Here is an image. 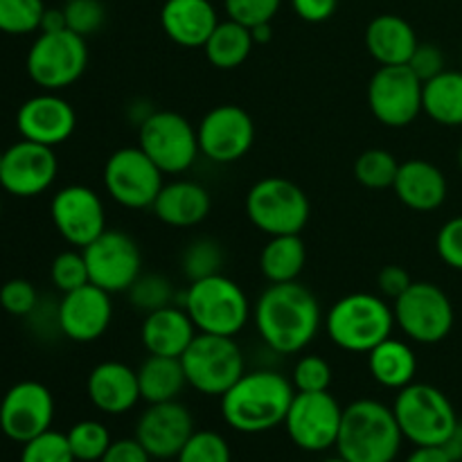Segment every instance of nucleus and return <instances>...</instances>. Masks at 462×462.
I'll return each mask as SVG.
<instances>
[{
	"mask_svg": "<svg viewBox=\"0 0 462 462\" xmlns=\"http://www.w3.org/2000/svg\"><path fill=\"white\" fill-rule=\"evenodd\" d=\"M129 300L138 311L152 314V311L171 305L174 287L161 273H140L138 280L129 287Z\"/></svg>",
	"mask_w": 462,
	"mask_h": 462,
	"instance_id": "e433bc0d",
	"label": "nucleus"
},
{
	"mask_svg": "<svg viewBox=\"0 0 462 462\" xmlns=\"http://www.w3.org/2000/svg\"><path fill=\"white\" fill-rule=\"evenodd\" d=\"M66 436L70 442L72 456L81 462H99L111 447V433L102 422H95V420L77 422Z\"/></svg>",
	"mask_w": 462,
	"mask_h": 462,
	"instance_id": "f704fd0d",
	"label": "nucleus"
},
{
	"mask_svg": "<svg viewBox=\"0 0 462 462\" xmlns=\"http://www.w3.org/2000/svg\"><path fill=\"white\" fill-rule=\"evenodd\" d=\"M149 458L152 456L147 454V449L134 438V440L111 442L99 462H149Z\"/></svg>",
	"mask_w": 462,
	"mask_h": 462,
	"instance_id": "8fccbe9b",
	"label": "nucleus"
},
{
	"mask_svg": "<svg viewBox=\"0 0 462 462\" xmlns=\"http://www.w3.org/2000/svg\"><path fill=\"white\" fill-rule=\"evenodd\" d=\"M424 81L411 70L409 63L382 66L368 84V106L382 125L402 129L422 113Z\"/></svg>",
	"mask_w": 462,
	"mask_h": 462,
	"instance_id": "ddd939ff",
	"label": "nucleus"
},
{
	"mask_svg": "<svg viewBox=\"0 0 462 462\" xmlns=\"http://www.w3.org/2000/svg\"><path fill=\"white\" fill-rule=\"evenodd\" d=\"M140 397L147 404H161V402H174L188 386V377L180 359L176 356L149 355L138 368Z\"/></svg>",
	"mask_w": 462,
	"mask_h": 462,
	"instance_id": "c756f323",
	"label": "nucleus"
},
{
	"mask_svg": "<svg viewBox=\"0 0 462 462\" xmlns=\"http://www.w3.org/2000/svg\"><path fill=\"white\" fill-rule=\"evenodd\" d=\"M59 171L57 153L52 147L21 140L5 149L0 167V188L18 199H32L43 194L54 183Z\"/></svg>",
	"mask_w": 462,
	"mask_h": 462,
	"instance_id": "a211bd4d",
	"label": "nucleus"
},
{
	"mask_svg": "<svg viewBox=\"0 0 462 462\" xmlns=\"http://www.w3.org/2000/svg\"><path fill=\"white\" fill-rule=\"evenodd\" d=\"M90 402L95 409L106 415H122L138 404L140 383L138 370L120 364V361H104L95 365L86 382Z\"/></svg>",
	"mask_w": 462,
	"mask_h": 462,
	"instance_id": "5701e85b",
	"label": "nucleus"
},
{
	"mask_svg": "<svg viewBox=\"0 0 462 462\" xmlns=\"http://www.w3.org/2000/svg\"><path fill=\"white\" fill-rule=\"evenodd\" d=\"M54 420V397L39 382H18L0 402V431L14 442H30L50 429Z\"/></svg>",
	"mask_w": 462,
	"mask_h": 462,
	"instance_id": "f3484780",
	"label": "nucleus"
},
{
	"mask_svg": "<svg viewBox=\"0 0 462 462\" xmlns=\"http://www.w3.org/2000/svg\"><path fill=\"white\" fill-rule=\"evenodd\" d=\"M458 167H460V171H462V144H460V149H458Z\"/></svg>",
	"mask_w": 462,
	"mask_h": 462,
	"instance_id": "4d7b16f0",
	"label": "nucleus"
},
{
	"mask_svg": "<svg viewBox=\"0 0 462 462\" xmlns=\"http://www.w3.org/2000/svg\"><path fill=\"white\" fill-rule=\"evenodd\" d=\"M251 34H253V41H255V45L269 43L271 36H273V30H271V23H260V25L251 27Z\"/></svg>",
	"mask_w": 462,
	"mask_h": 462,
	"instance_id": "6e6d98bb",
	"label": "nucleus"
},
{
	"mask_svg": "<svg viewBox=\"0 0 462 462\" xmlns=\"http://www.w3.org/2000/svg\"><path fill=\"white\" fill-rule=\"evenodd\" d=\"M282 0H224L228 18L242 23L246 27H255L260 23H271L278 14Z\"/></svg>",
	"mask_w": 462,
	"mask_h": 462,
	"instance_id": "a18cd8bd",
	"label": "nucleus"
},
{
	"mask_svg": "<svg viewBox=\"0 0 462 462\" xmlns=\"http://www.w3.org/2000/svg\"><path fill=\"white\" fill-rule=\"evenodd\" d=\"M323 462H347L346 458H341V456H338V458H329V460H323Z\"/></svg>",
	"mask_w": 462,
	"mask_h": 462,
	"instance_id": "13d9d810",
	"label": "nucleus"
},
{
	"mask_svg": "<svg viewBox=\"0 0 462 462\" xmlns=\"http://www.w3.org/2000/svg\"><path fill=\"white\" fill-rule=\"evenodd\" d=\"M3 156H5V152H3V149H0V167H3Z\"/></svg>",
	"mask_w": 462,
	"mask_h": 462,
	"instance_id": "bf43d9fd",
	"label": "nucleus"
},
{
	"mask_svg": "<svg viewBox=\"0 0 462 462\" xmlns=\"http://www.w3.org/2000/svg\"><path fill=\"white\" fill-rule=\"evenodd\" d=\"M161 25L174 43L183 48H203L219 25V16L210 0H165Z\"/></svg>",
	"mask_w": 462,
	"mask_h": 462,
	"instance_id": "b1692460",
	"label": "nucleus"
},
{
	"mask_svg": "<svg viewBox=\"0 0 462 462\" xmlns=\"http://www.w3.org/2000/svg\"><path fill=\"white\" fill-rule=\"evenodd\" d=\"M436 251L449 269L462 271V215L442 226L436 237Z\"/></svg>",
	"mask_w": 462,
	"mask_h": 462,
	"instance_id": "49530a36",
	"label": "nucleus"
},
{
	"mask_svg": "<svg viewBox=\"0 0 462 462\" xmlns=\"http://www.w3.org/2000/svg\"><path fill=\"white\" fill-rule=\"evenodd\" d=\"M43 12V0H0V32L12 36L36 32Z\"/></svg>",
	"mask_w": 462,
	"mask_h": 462,
	"instance_id": "4c0bfd02",
	"label": "nucleus"
},
{
	"mask_svg": "<svg viewBox=\"0 0 462 462\" xmlns=\"http://www.w3.org/2000/svg\"><path fill=\"white\" fill-rule=\"evenodd\" d=\"M50 278H52V284L61 293L75 291V289L88 284L90 278H88V266H86L84 253H77V251L59 253V255L54 257L52 266H50Z\"/></svg>",
	"mask_w": 462,
	"mask_h": 462,
	"instance_id": "ea45409f",
	"label": "nucleus"
},
{
	"mask_svg": "<svg viewBox=\"0 0 462 462\" xmlns=\"http://www.w3.org/2000/svg\"><path fill=\"white\" fill-rule=\"evenodd\" d=\"M197 135L203 156L219 165H228L251 152L255 143V122L246 108L221 104L203 116Z\"/></svg>",
	"mask_w": 462,
	"mask_h": 462,
	"instance_id": "dca6fc26",
	"label": "nucleus"
},
{
	"mask_svg": "<svg viewBox=\"0 0 462 462\" xmlns=\"http://www.w3.org/2000/svg\"><path fill=\"white\" fill-rule=\"evenodd\" d=\"M307 264V246L300 235H273L260 253V271L271 284L293 282Z\"/></svg>",
	"mask_w": 462,
	"mask_h": 462,
	"instance_id": "7c9ffc66",
	"label": "nucleus"
},
{
	"mask_svg": "<svg viewBox=\"0 0 462 462\" xmlns=\"http://www.w3.org/2000/svg\"><path fill=\"white\" fill-rule=\"evenodd\" d=\"M221 266H224V248L215 239L199 237L185 248L183 273L189 282L221 273Z\"/></svg>",
	"mask_w": 462,
	"mask_h": 462,
	"instance_id": "c9c22d12",
	"label": "nucleus"
},
{
	"mask_svg": "<svg viewBox=\"0 0 462 462\" xmlns=\"http://www.w3.org/2000/svg\"><path fill=\"white\" fill-rule=\"evenodd\" d=\"M63 14H66L68 30L84 39L102 30V25L106 23V7L102 5V0H68L63 5Z\"/></svg>",
	"mask_w": 462,
	"mask_h": 462,
	"instance_id": "79ce46f5",
	"label": "nucleus"
},
{
	"mask_svg": "<svg viewBox=\"0 0 462 462\" xmlns=\"http://www.w3.org/2000/svg\"><path fill=\"white\" fill-rule=\"evenodd\" d=\"M393 189L397 199L411 210L431 212L445 203L449 185L440 167L422 158H411V161L400 162Z\"/></svg>",
	"mask_w": 462,
	"mask_h": 462,
	"instance_id": "393cba45",
	"label": "nucleus"
},
{
	"mask_svg": "<svg viewBox=\"0 0 462 462\" xmlns=\"http://www.w3.org/2000/svg\"><path fill=\"white\" fill-rule=\"evenodd\" d=\"M395 328V311L374 293H350L332 305L325 319L328 337L346 352H365L386 341Z\"/></svg>",
	"mask_w": 462,
	"mask_h": 462,
	"instance_id": "20e7f679",
	"label": "nucleus"
},
{
	"mask_svg": "<svg viewBox=\"0 0 462 462\" xmlns=\"http://www.w3.org/2000/svg\"><path fill=\"white\" fill-rule=\"evenodd\" d=\"M341 418L343 409L329 391H296L284 424H287L289 438L300 449L325 451L329 447H337L338 431H341Z\"/></svg>",
	"mask_w": 462,
	"mask_h": 462,
	"instance_id": "2eb2a0df",
	"label": "nucleus"
},
{
	"mask_svg": "<svg viewBox=\"0 0 462 462\" xmlns=\"http://www.w3.org/2000/svg\"><path fill=\"white\" fill-rule=\"evenodd\" d=\"M41 32H61V30H68V23H66V14H63V7H52L48 9L45 7L43 16H41V25H39Z\"/></svg>",
	"mask_w": 462,
	"mask_h": 462,
	"instance_id": "864d4df0",
	"label": "nucleus"
},
{
	"mask_svg": "<svg viewBox=\"0 0 462 462\" xmlns=\"http://www.w3.org/2000/svg\"><path fill=\"white\" fill-rule=\"evenodd\" d=\"M21 462H75L66 433L48 429L23 445Z\"/></svg>",
	"mask_w": 462,
	"mask_h": 462,
	"instance_id": "58836bf2",
	"label": "nucleus"
},
{
	"mask_svg": "<svg viewBox=\"0 0 462 462\" xmlns=\"http://www.w3.org/2000/svg\"><path fill=\"white\" fill-rule=\"evenodd\" d=\"M192 433V415L176 400L149 404L135 424V440L147 449L152 458L161 460L176 458Z\"/></svg>",
	"mask_w": 462,
	"mask_h": 462,
	"instance_id": "412c9836",
	"label": "nucleus"
},
{
	"mask_svg": "<svg viewBox=\"0 0 462 462\" xmlns=\"http://www.w3.org/2000/svg\"><path fill=\"white\" fill-rule=\"evenodd\" d=\"M188 386L197 388L201 395L221 397L242 377L244 355L235 343V337L199 332L188 350L180 356Z\"/></svg>",
	"mask_w": 462,
	"mask_h": 462,
	"instance_id": "6e6552de",
	"label": "nucleus"
},
{
	"mask_svg": "<svg viewBox=\"0 0 462 462\" xmlns=\"http://www.w3.org/2000/svg\"><path fill=\"white\" fill-rule=\"evenodd\" d=\"M406 462H456L447 447H418Z\"/></svg>",
	"mask_w": 462,
	"mask_h": 462,
	"instance_id": "603ef678",
	"label": "nucleus"
},
{
	"mask_svg": "<svg viewBox=\"0 0 462 462\" xmlns=\"http://www.w3.org/2000/svg\"><path fill=\"white\" fill-rule=\"evenodd\" d=\"M176 458L179 462H230V447L219 433L194 431Z\"/></svg>",
	"mask_w": 462,
	"mask_h": 462,
	"instance_id": "a19ab883",
	"label": "nucleus"
},
{
	"mask_svg": "<svg viewBox=\"0 0 462 462\" xmlns=\"http://www.w3.org/2000/svg\"><path fill=\"white\" fill-rule=\"evenodd\" d=\"M153 215L174 228H192L210 215V192L194 180H174L162 185L153 201Z\"/></svg>",
	"mask_w": 462,
	"mask_h": 462,
	"instance_id": "bb28decb",
	"label": "nucleus"
},
{
	"mask_svg": "<svg viewBox=\"0 0 462 462\" xmlns=\"http://www.w3.org/2000/svg\"><path fill=\"white\" fill-rule=\"evenodd\" d=\"M0 215H3V201H0Z\"/></svg>",
	"mask_w": 462,
	"mask_h": 462,
	"instance_id": "052dcab7",
	"label": "nucleus"
},
{
	"mask_svg": "<svg viewBox=\"0 0 462 462\" xmlns=\"http://www.w3.org/2000/svg\"><path fill=\"white\" fill-rule=\"evenodd\" d=\"M445 447H447V451L451 454V458L454 460L462 458V424L460 422H458V427H456L454 436L449 438V442H447Z\"/></svg>",
	"mask_w": 462,
	"mask_h": 462,
	"instance_id": "5fc2aeb1",
	"label": "nucleus"
},
{
	"mask_svg": "<svg viewBox=\"0 0 462 462\" xmlns=\"http://www.w3.org/2000/svg\"><path fill=\"white\" fill-rule=\"evenodd\" d=\"M162 171L140 147H122L104 165V188L108 197L131 210L152 208L162 189Z\"/></svg>",
	"mask_w": 462,
	"mask_h": 462,
	"instance_id": "f8f14e48",
	"label": "nucleus"
},
{
	"mask_svg": "<svg viewBox=\"0 0 462 462\" xmlns=\"http://www.w3.org/2000/svg\"><path fill=\"white\" fill-rule=\"evenodd\" d=\"M113 319L111 293L95 284H84L63 293L57 307V325L66 338L75 343H93L102 338Z\"/></svg>",
	"mask_w": 462,
	"mask_h": 462,
	"instance_id": "aec40b11",
	"label": "nucleus"
},
{
	"mask_svg": "<svg viewBox=\"0 0 462 462\" xmlns=\"http://www.w3.org/2000/svg\"><path fill=\"white\" fill-rule=\"evenodd\" d=\"M253 316L260 338L278 355L305 350L320 328L319 300L298 280L266 287Z\"/></svg>",
	"mask_w": 462,
	"mask_h": 462,
	"instance_id": "f257e3e1",
	"label": "nucleus"
},
{
	"mask_svg": "<svg viewBox=\"0 0 462 462\" xmlns=\"http://www.w3.org/2000/svg\"><path fill=\"white\" fill-rule=\"evenodd\" d=\"M293 388L298 393H320L329 391L332 383V368L319 355H305L293 365Z\"/></svg>",
	"mask_w": 462,
	"mask_h": 462,
	"instance_id": "37998d69",
	"label": "nucleus"
},
{
	"mask_svg": "<svg viewBox=\"0 0 462 462\" xmlns=\"http://www.w3.org/2000/svg\"><path fill=\"white\" fill-rule=\"evenodd\" d=\"M253 48H255V41H253L251 27L228 18L224 23L219 21V25L203 45V52L210 66L219 70H235L251 57Z\"/></svg>",
	"mask_w": 462,
	"mask_h": 462,
	"instance_id": "2f4dec72",
	"label": "nucleus"
},
{
	"mask_svg": "<svg viewBox=\"0 0 462 462\" xmlns=\"http://www.w3.org/2000/svg\"><path fill=\"white\" fill-rule=\"evenodd\" d=\"M246 215L257 230L273 235H300L310 221L311 206L305 189L282 176L257 180L246 194Z\"/></svg>",
	"mask_w": 462,
	"mask_h": 462,
	"instance_id": "0eeeda50",
	"label": "nucleus"
},
{
	"mask_svg": "<svg viewBox=\"0 0 462 462\" xmlns=\"http://www.w3.org/2000/svg\"><path fill=\"white\" fill-rule=\"evenodd\" d=\"M197 334V328L185 307L179 310L174 305H167L144 316L143 329H140V338L149 355L176 356V359L183 356Z\"/></svg>",
	"mask_w": 462,
	"mask_h": 462,
	"instance_id": "a878e982",
	"label": "nucleus"
},
{
	"mask_svg": "<svg viewBox=\"0 0 462 462\" xmlns=\"http://www.w3.org/2000/svg\"><path fill=\"white\" fill-rule=\"evenodd\" d=\"M88 266L90 284L108 293L129 291L143 273V253L131 235L122 230H104L97 239L81 248Z\"/></svg>",
	"mask_w": 462,
	"mask_h": 462,
	"instance_id": "4468645a",
	"label": "nucleus"
},
{
	"mask_svg": "<svg viewBox=\"0 0 462 462\" xmlns=\"http://www.w3.org/2000/svg\"><path fill=\"white\" fill-rule=\"evenodd\" d=\"M296 388L275 370L244 373L221 395V415L239 433H264L284 424Z\"/></svg>",
	"mask_w": 462,
	"mask_h": 462,
	"instance_id": "f03ea898",
	"label": "nucleus"
},
{
	"mask_svg": "<svg viewBox=\"0 0 462 462\" xmlns=\"http://www.w3.org/2000/svg\"><path fill=\"white\" fill-rule=\"evenodd\" d=\"M39 305V293L30 280L14 278L0 287V307L12 316H30Z\"/></svg>",
	"mask_w": 462,
	"mask_h": 462,
	"instance_id": "c03bdc74",
	"label": "nucleus"
},
{
	"mask_svg": "<svg viewBox=\"0 0 462 462\" xmlns=\"http://www.w3.org/2000/svg\"><path fill=\"white\" fill-rule=\"evenodd\" d=\"M138 147L162 174H183L197 162L199 135L192 122L176 111H152L140 122Z\"/></svg>",
	"mask_w": 462,
	"mask_h": 462,
	"instance_id": "9d476101",
	"label": "nucleus"
},
{
	"mask_svg": "<svg viewBox=\"0 0 462 462\" xmlns=\"http://www.w3.org/2000/svg\"><path fill=\"white\" fill-rule=\"evenodd\" d=\"M50 217L59 235L77 248H86L106 230L102 199L86 185H68L59 189L50 203Z\"/></svg>",
	"mask_w": 462,
	"mask_h": 462,
	"instance_id": "6ab92c4d",
	"label": "nucleus"
},
{
	"mask_svg": "<svg viewBox=\"0 0 462 462\" xmlns=\"http://www.w3.org/2000/svg\"><path fill=\"white\" fill-rule=\"evenodd\" d=\"M409 66L422 81L433 79V77L440 75L442 70H447L445 54H442V50L438 48V45L431 43H420L418 48H415L413 57L409 59Z\"/></svg>",
	"mask_w": 462,
	"mask_h": 462,
	"instance_id": "de8ad7c7",
	"label": "nucleus"
},
{
	"mask_svg": "<svg viewBox=\"0 0 462 462\" xmlns=\"http://www.w3.org/2000/svg\"><path fill=\"white\" fill-rule=\"evenodd\" d=\"M395 325L415 343L433 346L454 329V305L433 282H413L393 305Z\"/></svg>",
	"mask_w": 462,
	"mask_h": 462,
	"instance_id": "9b49d317",
	"label": "nucleus"
},
{
	"mask_svg": "<svg viewBox=\"0 0 462 462\" xmlns=\"http://www.w3.org/2000/svg\"><path fill=\"white\" fill-rule=\"evenodd\" d=\"M183 307L197 332L219 337L239 334L251 316V302L244 289L221 273L189 282Z\"/></svg>",
	"mask_w": 462,
	"mask_h": 462,
	"instance_id": "423d86ee",
	"label": "nucleus"
},
{
	"mask_svg": "<svg viewBox=\"0 0 462 462\" xmlns=\"http://www.w3.org/2000/svg\"><path fill=\"white\" fill-rule=\"evenodd\" d=\"M86 66H88L86 39L72 30L41 32L25 59L30 79L50 93L75 84L84 75Z\"/></svg>",
	"mask_w": 462,
	"mask_h": 462,
	"instance_id": "1a4fd4ad",
	"label": "nucleus"
},
{
	"mask_svg": "<svg viewBox=\"0 0 462 462\" xmlns=\"http://www.w3.org/2000/svg\"><path fill=\"white\" fill-rule=\"evenodd\" d=\"M413 284V278H411L409 271L400 264H388L379 271L377 275V287L379 291L383 293L386 298H391L393 302L406 291V289Z\"/></svg>",
	"mask_w": 462,
	"mask_h": 462,
	"instance_id": "09e8293b",
	"label": "nucleus"
},
{
	"mask_svg": "<svg viewBox=\"0 0 462 462\" xmlns=\"http://www.w3.org/2000/svg\"><path fill=\"white\" fill-rule=\"evenodd\" d=\"M400 162L386 149H368L355 161V179L368 189H386L395 185Z\"/></svg>",
	"mask_w": 462,
	"mask_h": 462,
	"instance_id": "72a5a7b5",
	"label": "nucleus"
},
{
	"mask_svg": "<svg viewBox=\"0 0 462 462\" xmlns=\"http://www.w3.org/2000/svg\"><path fill=\"white\" fill-rule=\"evenodd\" d=\"M75 108L70 106V102L50 90L25 99L16 113V129L21 138L52 149L66 143L75 134Z\"/></svg>",
	"mask_w": 462,
	"mask_h": 462,
	"instance_id": "4be33fe9",
	"label": "nucleus"
},
{
	"mask_svg": "<svg viewBox=\"0 0 462 462\" xmlns=\"http://www.w3.org/2000/svg\"><path fill=\"white\" fill-rule=\"evenodd\" d=\"M420 45L413 25L395 14L374 16L365 27V48L379 66H402L409 63Z\"/></svg>",
	"mask_w": 462,
	"mask_h": 462,
	"instance_id": "cd10ccee",
	"label": "nucleus"
},
{
	"mask_svg": "<svg viewBox=\"0 0 462 462\" xmlns=\"http://www.w3.org/2000/svg\"><path fill=\"white\" fill-rule=\"evenodd\" d=\"M402 440L395 413L382 402L359 400L343 409L337 449L347 462H393Z\"/></svg>",
	"mask_w": 462,
	"mask_h": 462,
	"instance_id": "7ed1b4c3",
	"label": "nucleus"
},
{
	"mask_svg": "<svg viewBox=\"0 0 462 462\" xmlns=\"http://www.w3.org/2000/svg\"><path fill=\"white\" fill-rule=\"evenodd\" d=\"M402 436L415 447H445L458 427V415L449 397L429 383H409L393 404Z\"/></svg>",
	"mask_w": 462,
	"mask_h": 462,
	"instance_id": "39448f33",
	"label": "nucleus"
},
{
	"mask_svg": "<svg viewBox=\"0 0 462 462\" xmlns=\"http://www.w3.org/2000/svg\"><path fill=\"white\" fill-rule=\"evenodd\" d=\"M422 111L442 126H462V72L442 70L424 81Z\"/></svg>",
	"mask_w": 462,
	"mask_h": 462,
	"instance_id": "473e14b6",
	"label": "nucleus"
},
{
	"mask_svg": "<svg viewBox=\"0 0 462 462\" xmlns=\"http://www.w3.org/2000/svg\"><path fill=\"white\" fill-rule=\"evenodd\" d=\"M368 370L374 382L382 383L383 388L402 391L413 383L418 373V356L409 343L388 337L368 352Z\"/></svg>",
	"mask_w": 462,
	"mask_h": 462,
	"instance_id": "c85d7f7f",
	"label": "nucleus"
},
{
	"mask_svg": "<svg viewBox=\"0 0 462 462\" xmlns=\"http://www.w3.org/2000/svg\"><path fill=\"white\" fill-rule=\"evenodd\" d=\"M293 12L307 23H323L337 12L338 0H291Z\"/></svg>",
	"mask_w": 462,
	"mask_h": 462,
	"instance_id": "3c124183",
	"label": "nucleus"
}]
</instances>
